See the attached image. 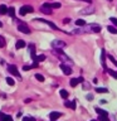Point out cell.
<instances>
[{"label": "cell", "mask_w": 117, "mask_h": 121, "mask_svg": "<svg viewBox=\"0 0 117 121\" xmlns=\"http://www.w3.org/2000/svg\"><path fill=\"white\" fill-rule=\"evenodd\" d=\"M89 32H93V33L101 32V26L100 25H96V24H91V25H87L86 28H83V29H79L77 33L78 34H82V33H89Z\"/></svg>", "instance_id": "cell-1"}, {"label": "cell", "mask_w": 117, "mask_h": 121, "mask_svg": "<svg viewBox=\"0 0 117 121\" xmlns=\"http://www.w3.org/2000/svg\"><path fill=\"white\" fill-rule=\"evenodd\" d=\"M8 71L10 72L13 76H15V77H18L19 79L21 78V76H20V73H19V71H18V68H17V66H14V64H9L8 66Z\"/></svg>", "instance_id": "cell-2"}, {"label": "cell", "mask_w": 117, "mask_h": 121, "mask_svg": "<svg viewBox=\"0 0 117 121\" xmlns=\"http://www.w3.org/2000/svg\"><path fill=\"white\" fill-rule=\"evenodd\" d=\"M34 11V8L33 6H30V5H24V6H21L20 8V10H19V14L21 15H25V14H29V13H33Z\"/></svg>", "instance_id": "cell-3"}, {"label": "cell", "mask_w": 117, "mask_h": 121, "mask_svg": "<svg viewBox=\"0 0 117 121\" xmlns=\"http://www.w3.org/2000/svg\"><path fill=\"white\" fill-rule=\"evenodd\" d=\"M18 30H20V32L24 33V34H30V29L28 28V25L23 24V23H20V24L18 25Z\"/></svg>", "instance_id": "cell-4"}, {"label": "cell", "mask_w": 117, "mask_h": 121, "mask_svg": "<svg viewBox=\"0 0 117 121\" xmlns=\"http://www.w3.org/2000/svg\"><path fill=\"white\" fill-rule=\"evenodd\" d=\"M64 45H66V43L62 42V40H53L52 42V47L53 48H57V49L62 48V47H64Z\"/></svg>", "instance_id": "cell-5"}, {"label": "cell", "mask_w": 117, "mask_h": 121, "mask_svg": "<svg viewBox=\"0 0 117 121\" xmlns=\"http://www.w3.org/2000/svg\"><path fill=\"white\" fill-rule=\"evenodd\" d=\"M60 68H62V71H63L64 74H67V76L72 74V68L69 66H67V64H60Z\"/></svg>", "instance_id": "cell-6"}, {"label": "cell", "mask_w": 117, "mask_h": 121, "mask_svg": "<svg viewBox=\"0 0 117 121\" xmlns=\"http://www.w3.org/2000/svg\"><path fill=\"white\" fill-rule=\"evenodd\" d=\"M81 82H83V78H82V77H79V78H72L71 82H69V85H71L72 87H75L78 83H81Z\"/></svg>", "instance_id": "cell-7"}, {"label": "cell", "mask_w": 117, "mask_h": 121, "mask_svg": "<svg viewBox=\"0 0 117 121\" xmlns=\"http://www.w3.org/2000/svg\"><path fill=\"white\" fill-rule=\"evenodd\" d=\"M35 20H39V22H43V23H47V24H48L49 26H52V28H53V29H55V30H60V29L58 28V26H57V25H55V24H53V23H52V22H49V20H45V19H40V18H39V19H35Z\"/></svg>", "instance_id": "cell-8"}, {"label": "cell", "mask_w": 117, "mask_h": 121, "mask_svg": "<svg viewBox=\"0 0 117 121\" xmlns=\"http://www.w3.org/2000/svg\"><path fill=\"white\" fill-rule=\"evenodd\" d=\"M60 116H62L60 112H50L49 113V119H50L52 121H57V119H59Z\"/></svg>", "instance_id": "cell-9"}, {"label": "cell", "mask_w": 117, "mask_h": 121, "mask_svg": "<svg viewBox=\"0 0 117 121\" xmlns=\"http://www.w3.org/2000/svg\"><path fill=\"white\" fill-rule=\"evenodd\" d=\"M101 62H102V66H103L104 71H107V67H106V52H104V49H102V52H101Z\"/></svg>", "instance_id": "cell-10"}, {"label": "cell", "mask_w": 117, "mask_h": 121, "mask_svg": "<svg viewBox=\"0 0 117 121\" xmlns=\"http://www.w3.org/2000/svg\"><path fill=\"white\" fill-rule=\"evenodd\" d=\"M44 5H47L48 8H50V9H59L60 8L59 3H45Z\"/></svg>", "instance_id": "cell-11"}, {"label": "cell", "mask_w": 117, "mask_h": 121, "mask_svg": "<svg viewBox=\"0 0 117 121\" xmlns=\"http://www.w3.org/2000/svg\"><path fill=\"white\" fill-rule=\"evenodd\" d=\"M75 101L77 100H73V101H66L64 102V106H66V107H71L72 110H75Z\"/></svg>", "instance_id": "cell-12"}, {"label": "cell", "mask_w": 117, "mask_h": 121, "mask_svg": "<svg viewBox=\"0 0 117 121\" xmlns=\"http://www.w3.org/2000/svg\"><path fill=\"white\" fill-rule=\"evenodd\" d=\"M40 11H42V13H44V14H48V15L52 14L50 8H48L47 5H42V6H40Z\"/></svg>", "instance_id": "cell-13"}, {"label": "cell", "mask_w": 117, "mask_h": 121, "mask_svg": "<svg viewBox=\"0 0 117 121\" xmlns=\"http://www.w3.org/2000/svg\"><path fill=\"white\" fill-rule=\"evenodd\" d=\"M25 45H26V44H25V42L20 39V40H18V42H17V44H15V48H17V49H20V48H24Z\"/></svg>", "instance_id": "cell-14"}, {"label": "cell", "mask_w": 117, "mask_h": 121, "mask_svg": "<svg viewBox=\"0 0 117 121\" xmlns=\"http://www.w3.org/2000/svg\"><path fill=\"white\" fill-rule=\"evenodd\" d=\"M96 112L100 113V116H108L107 111H104V110H102V108H98V107H96Z\"/></svg>", "instance_id": "cell-15"}, {"label": "cell", "mask_w": 117, "mask_h": 121, "mask_svg": "<svg viewBox=\"0 0 117 121\" xmlns=\"http://www.w3.org/2000/svg\"><path fill=\"white\" fill-rule=\"evenodd\" d=\"M8 10H9V8H6V5H0V14L4 15V14H6L8 13Z\"/></svg>", "instance_id": "cell-16"}, {"label": "cell", "mask_w": 117, "mask_h": 121, "mask_svg": "<svg viewBox=\"0 0 117 121\" xmlns=\"http://www.w3.org/2000/svg\"><path fill=\"white\" fill-rule=\"evenodd\" d=\"M107 30L109 33H112V34H117V28H116V26H113V25H108Z\"/></svg>", "instance_id": "cell-17"}, {"label": "cell", "mask_w": 117, "mask_h": 121, "mask_svg": "<svg viewBox=\"0 0 117 121\" xmlns=\"http://www.w3.org/2000/svg\"><path fill=\"white\" fill-rule=\"evenodd\" d=\"M96 91H97V93H107L108 92V90L107 88H103V87H97Z\"/></svg>", "instance_id": "cell-18"}, {"label": "cell", "mask_w": 117, "mask_h": 121, "mask_svg": "<svg viewBox=\"0 0 117 121\" xmlns=\"http://www.w3.org/2000/svg\"><path fill=\"white\" fill-rule=\"evenodd\" d=\"M30 56H32V58L35 60L37 56H35V52H34V45H33V44H30Z\"/></svg>", "instance_id": "cell-19"}, {"label": "cell", "mask_w": 117, "mask_h": 121, "mask_svg": "<svg viewBox=\"0 0 117 121\" xmlns=\"http://www.w3.org/2000/svg\"><path fill=\"white\" fill-rule=\"evenodd\" d=\"M106 72H107V73H109V74H111V76H112L113 78H116V79H117V72H115L113 69H109V68H107V71H106Z\"/></svg>", "instance_id": "cell-20"}, {"label": "cell", "mask_w": 117, "mask_h": 121, "mask_svg": "<svg viewBox=\"0 0 117 121\" xmlns=\"http://www.w3.org/2000/svg\"><path fill=\"white\" fill-rule=\"evenodd\" d=\"M60 97L64 98V100H67V97H68V92H67V90H60Z\"/></svg>", "instance_id": "cell-21"}, {"label": "cell", "mask_w": 117, "mask_h": 121, "mask_svg": "<svg viewBox=\"0 0 117 121\" xmlns=\"http://www.w3.org/2000/svg\"><path fill=\"white\" fill-rule=\"evenodd\" d=\"M75 24L79 25V26H84L86 25V22L83 20V19H78V20H75Z\"/></svg>", "instance_id": "cell-22"}, {"label": "cell", "mask_w": 117, "mask_h": 121, "mask_svg": "<svg viewBox=\"0 0 117 121\" xmlns=\"http://www.w3.org/2000/svg\"><path fill=\"white\" fill-rule=\"evenodd\" d=\"M0 120H1V121H13L11 116H9V115H3V117Z\"/></svg>", "instance_id": "cell-23"}, {"label": "cell", "mask_w": 117, "mask_h": 121, "mask_svg": "<svg viewBox=\"0 0 117 121\" xmlns=\"http://www.w3.org/2000/svg\"><path fill=\"white\" fill-rule=\"evenodd\" d=\"M8 14H9L11 18H14V17H15V9H14V8H9V10H8Z\"/></svg>", "instance_id": "cell-24"}, {"label": "cell", "mask_w": 117, "mask_h": 121, "mask_svg": "<svg viewBox=\"0 0 117 121\" xmlns=\"http://www.w3.org/2000/svg\"><path fill=\"white\" fill-rule=\"evenodd\" d=\"M5 44H6V42H5V39H4V37L0 35V48L5 47Z\"/></svg>", "instance_id": "cell-25"}, {"label": "cell", "mask_w": 117, "mask_h": 121, "mask_svg": "<svg viewBox=\"0 0 117 121\" xmlns=\"http://www.w3.org/2000/svg\"><path fill=\"white\" fill-rule=\"evenodd\" d=\"M45 59V56L44 54H40V56H37V58H35V62L38 60V62H42V60H44Z\"/></svg>", "instance_id": "cell-26"}, {"label": "cell", "mask_w": 117, "mask_h": 121, "mask_svg": "<svg viewBox=\"0 0 117 121\" xmlns=\"http://www.w3.org/2000/svg\"><path fill=\"white\" fill-rule=\"evenodd\" d=\"M6 83H8V85H9V86H14V79L13 78H10V77H8L6 78Z\"/></svg>", "instance_id": "cell-27"}, {"label": "cell", "mask_w": 117, "mask_h": 121, "mask_svg": "<svg viewBox=\"0 0 117 121\" xmlns=\"http://www.w3.org/2000/svg\"><path fill=\"white\" fill-rule=\"evenodd\" d=\"M35 78H37L39 82H43V81H44V77H43L42 74H39V73H37V74H35Z\"/></svg>", "instance_id": "cell-28"}, {"label": "cell", "mask_w": 117, "mask_h": 121, "mask_svg": "<svg viewBox=\"0 0 117 121\" xmlns=\"http://www.w3.org/2000/svg\"><path fill=\"white\" fill-rule=\"evenodd\" d=\"M108 58H109V60H111V62H112L113 64H115V66H117V60H116L115 58H113L112 56H108Z\"/></svg>", "instance_id": "cell-29"}, {"label": "cell", "mask_w": 117, "mask_h": 121, "mask_svg": "<svg viewBox=\"0 0 117 121\" xmlns=\"http://www.w3.org/2000/svg\"><path fill=\"white\" fill-rule=\"evenodd\" d=\"M109 20H111V23H112L113 25L117 26V18H109Z\"/></svg>", "instance_id": "cell-30"}, {"label": "cell", "mask_w": 117, "mask_h": 121, "mask_svg": "<svg viewBox=\"0 0 117 121\" xmlns=\"http://www.w3.org/2000/svg\"><path fill=\"white\" fill-rule=\"evenodd\" d=\"M100 121H109L108 116H100Z\"/></svg>", "instance_id": "cell-31"}, {"label": "cell", "mask_w": 117, "mask_h": 121, "mask_svg": "<svg viewBox=\"0 0 117 121\" xmlns=\"http://www.w3.org/2000/svg\"><path fill=\"white\" fill-rule=\"evenodd\" d=\"M87 98H88V100H93V95H92V93L87 95Z\"/></svg>", "instance_id": "cell-32"}, {"label": "cell", "mask_w": 117, "mask_h": 121, "mask_svg": "<svg viewBox=\"0 0 117 121\" xmlns=\"http://www.w3.org/2000/svg\"><path fill=\"white\" fill-rule=\"evenodd\" d=\"M23 121H32V117H24Z\"/></svg>", "instance_id": "cell-33"}, {"label": "cell", "mask_w": 117, "mask_h": 121, "mask_svg": "<svg viewBox=\"0 0 117 121\" xmlns=\"http://www.w3.org/2000/svg\"><path fill=\"white\" fill-rule=\"evenodd\" d=\"M69 20H71V19H64V20H63V23H64V24H68V23H69Z\"/></svg>", "instance_id": "cell-34"}, {"label": "cell", "mask_w": 117, "mask_h": 121, "mask_svg": "<svg viewBox=\"0 0 117 121\" xmlns=\"http://www.w3.org/2000/svg\"><path fill=\"white\" fill-rule=\"evenodd\" d=\"M30 101H32V100H30V98H26V100H25V104H29Z\"/></svg>", "instance_id": "cell-35"}, {"label": "cell", "mask_w": 117, "mask_h": 121, "mask_svg": "<svg viewBox=\"0 0 117 121\" xmlns=\"http://www.w3.org/2000/svg\"><path fill=\"white\" fill-rule=\"evenodd\" d=\"M3 115H4V113H3V112H0V119L3 117Z\"/></svg>", "instance_id": "cell-36"}, {"label": "cell", "mask_w": 117, "mask_h": 121, "mask_svg": "<svg viewBox=\"0 0 117 121\" xmlns=\"http://www.w3.org/2000/svg\"><path fill=\"white\" fill-rule=\"evenodd\" d=\"M83 1H87V3H91V0H83Z\"/></svg>", "instance_id": "cell-37"}, {"label": "cell", "mask_w": 117, "mask_h": 121, "mask_svg": "<svg viewBox=\"0 0 117 121\" xmlns=\"http://www.w3.org/2000/svg\"><path fill=\"white\" fill-rule=\"evenodd\" d=\"M1 26H3V24H1V22H0V28H1Z\"/></svg>", "instance_id": "cell-38"}, {"label": "cell", "mask_w": 117, "mask_h": 121, "mask_svg": "<svg viewBox=\"0 0 117 121\" xmlns=\"http://www.w3.org/2000/svg\"><path fill=\"white\" fill-rule=\"evenodd\" d=\"M91 121H97V120H91Z\"/></svg>", "instance_id": "cell-39"}, {"label": "cell", "mask_w": 117, "mask_h": 121, "mask_svg": "<svg viewBox=\"0 0 117 121\" xmlns=\"http://www.w3.org/2000/svg\"><path fill=\"white\" fill-rule=\"evenodd\" d=\"M32 121H35V120H34V119H32Z\"/></svg>", "instance_id": "cell-40"}, {"label": "cell", "mask_w": 117, "mask_h": 121, "mask_svg": "<svg viewBox=\"0 0 117 121\" xmlns=\"http://www.w3.org/2000/svg\"><path fill=\"white\" fill-rule=\"evenodd\" d=\"M108 1H112V0H108Z\"/></svg>", "instance_id": "cell-41"}]
</instances>
